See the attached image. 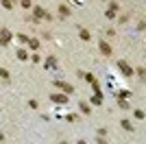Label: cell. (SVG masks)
I'll list each match as a JSON object with an SVG mask.
<instances>
[{"label":"cell","mask_w":146,"mask_h":144,"mask_svg":"<svg viewBox=\"0 0 146 144\" xmlns=\"http://www.w3.org/2000/svg\"><path fill=\"white\" fill-rule=\"evenodd\" d=\"M33 15H35V22H37V20H52V15L46 13L42 7H35V9H33Z\"/></svg>","instance_id":"obj_1"},{"label":"cell","mask_w":146,"mask_h":144,"mask_svg":"<svg viewBox=\"0 0 146 144\" xmlns=\"http://www.w3.org/2000/svg\"><path fill=\"white\" fill-rule=\"evenodd\" d=\"M118 70H120L124 77H131V74H133V68L129 66L127 61H118Z\"/></svg>","instance_id":"obj_2"},{"label":"cell","mask_w":146,"mask_h":144,"mask_svg":"<svg viewBox=\"0 0 146 144\" xmlns=\"http://www.w3.org/2000/svg\"><path fill=\"white\" fill-rule=\"evenodd\" d=\"M11 31H7V29H2V31H0V44H5V46H7V44H9V42H11Z\"/></svg>","instance_id":"obj_3"},{"label":"cell","mask_w":146,"mask_h":144,"mask_svg":"<svg viewBox=\"0 0 146 144\" xmlns=\"http://www.w3.org/2000/svg\"><path fill=\"white\" fill-rule=\"evenodd\" d=\"M55 85H57V87H61L66 94H72V92H74V87L70 83H66V81H55Z\"/></svg>","instance_id":"obj_4"},{"label":"cell","mask_w":146,"mask_h":144,"mask_svg":"<svg viewBox=\"0 0 146 144\" xmlns=\"http://www.w3.org/2000/svg\"><path fill=\"white\" fill-rule=\"evenodd\" d=\"M50 101L52 103H68V94H50Z\"/></svg>","instance_id":"obj_5"},{"label":"cell","mask_w":146,"mask_h":144,"mask_svg":"<svg viewBox=\"0 0 146 144\" xmlns=\"http://www.w3.org/2000/svg\"><path fill=\"white\" fill-rule=\"evenodd\" d=\"M98 46H100V53H103V55H107V57L111 55V46H109L107 42H103V39H100V44H98Z\"/></svg>","instance_id":"obj_6"},{"label":"cell","mask_w":146,"mask_h":144,"mask_svg":"<svg viewBox=\"0 0 146 144\" xmlns=\"http://www.w3.org/2000/svg\"><path fill=\"white\" fill-rule=\"evenodd\" d=\"M59 15H61V18H68V15H70V9H68L66 5H61L59 7Z\"/></svg>","instance_id":"obj_7"},{"label":"cell","mask_w":146,"mask_h":144,"mask_svg":"<svg viewBox=\"0 0 146 144\" xmlns=\"http://www.w3.org/2000/svg\"><path fill=\"white\" fill-rule=\"evenodd\" d=\"M26 44H29L33 50H35V48H39V42H37V39H31V37H29V42H26Z\"/></svg>","instance_id":"obj_8"},{"label":"cell","mask_w":146,"mask_h":144,"mask_svg":"<svg viewBox=\"0 0 146 144\" xmlns=\"http://www.w3.org/2000/svg\"><path fill=\"white\" fill-rule=\"evenodd\" d=\"M120 125L124 127V129H127V131H133V125H131V122H129V120H122Z\"/></svg>","instance_id":"obj_9"},{"label":"cell","mask_w":146,"mask_h":144,"mask_svg":"<svg viewBox=\"0 0 146 144\" xmlns=\"http://www.w3.org/2000/svg\"><path fill=\"white\" fill-rule=\"evenodd\" d=\"M79 107H81V111H83V114H90V107H87V103H85V101H81Z\"/></svg>","instance_id":"obj_10"},{"label":"cell","mask_w":146,"mask_h":144,"mask_svg":"<svg viewBox=\"0 0 146 144\" xmlns=\"http://www.w3.org/2000/svg\"><path fill=\"white\" fill-rule=\"evenodd\" d=\"M18 59H29V53H26V50H18Z\"/></svg>","instance_id":"obj_11"},{"label":"cell","mask_w":146,"mask_h":144,"mask_svg":"<svg viewBox=\"0 0 146 144\" xmlns=\"http://www.w3.org/2000/svg\"><path fill=\"white\" fill-rule=\"evenodd\" d=\"M46 66H48V68H55V66H57L55 57H48V59H46Z\"/></svg>","instance_id":"obj_12"},{"label":"cell","mask_w":146,"mask_h":144,"mask_svg":"<svg viewBox=\"0 0 146 144\" xmlns=\"http://www.w3.org/2000/svg\"><path fill=\"white\" fill-rule=\"evenodd\" d=\"M20 5L24 7V9H31V7H33V2H31V0H20Z\"/></svg>","instance_id":"obj_13"},{"label":"cell","mask_w":146,"mask_h":144,"mask_svg":"<svg viewBox=\"0 0 146 144\" xmlns=\"http://www.w3.org/2000/svg\"><path fill=\"white\" fill-rule=\"evenodd\" d=\"M118 9H120V5H118V2H109V11H113V13H116Z\"/></svg>","instance_id":"obj_14"},{"label":"cell","mask_w":146,"mask_h":144,"mask_svg":"<svg viewBox=\"0 0 146 144\" xmlns=\"http://www.w3.org/2000/svg\"><path fill=\"white\" fill-rule=\"evenodd\" d=\"M118 105H120V109H129V103L122 101V98H118Z\"/></svg>","instance_id":"obj_15"},{"label":"cell","mask_w":146,"mask_h":144,"mask_svg":"<svg viewBox=\"0 0 146 144\" xmlns=\"http://www.w3.org/2000/svg\"><path fill=\"white\" fill-rule=\"evenodd\" d=\"M81 39H85V42H87V39H90V33H87L85 29H81Z\"/></svg>","instance_id":"obj_16"},{"label":"cell","mask_w":146,"mask_h":144,"mask_svg":"<svg viewBox=\"0 0 146 144\" xmlns=\"http://www.w3.org/2000/svg\"><path fill=\"white\" fill-rule=\"evenodd\" d=\"M0 77H2V79L7 81V79H9V70H5V68H0Z\"/></svg>","instance_id":"obj_17"},{"label":"cell","mask_w":146,"mask_h":144,"mask_svg":"<svg viewBox=\"0 0 146 144\" xmlns=\"http://www.w3.org/2000/svg\"><path fill=\"white\" fill-rule=\"evenodd\" d=\"M92 103H94V105H100V103H103V96H94V98H92Z\"/></svg>","instance_id":"obj_18"},{"label":"cell","mask_w":146,"mask_h":144,"mask_svg":"<svg viewBox=\"0 0 146 144\" xmlns=\"http://www.w3.org/2000/svg\"><path fill=\"white\" fill-rule=\"evenodd\" d=\"M2 7H5V9H11L13 2H11V0H2Z\"/></svg>","instance_id":"obj_19"},{"label":"cell","mask_w":146,"mask_h":144,"mask_svg":"<svg viewBox=\"0 0 146 144\" xmlns=\"http://www.w3.org/2000/svg\"><path fill=\"white\" fill-rule=\"evenodd\" d=\"M135 118L142 120V118H144V111H142V109H135Z\"/></svg>","instance_id":"obj_20"},{"label":"cell","mask_w":146,"mask_h":144,"mask_svg":"<svg viewBox=\"0 0 146 144\" xmlns=\"http://www.w3.org/2000/svg\"><path fill=\"white\" fill-rule=\"evenodd\" d=\"M79 144H87V142H79Z\"/></svg>","instance_id":"obj_21"}]
</instances>
